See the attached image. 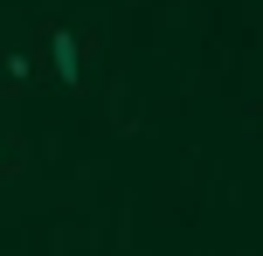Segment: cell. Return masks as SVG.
<instances>
[{"label":"cell","instance_id":"6da1fadb","mask_svg":"<svg viewBox=\"0 0 263 256\" xmlns=\"http://www.w3.org/2000/svg\"><path fill=\"white\" fill-rule=\"evenodd\" d=\"M49 69H55L63 83H77V35H63V28L49 35Z\"/></svg>","mask_w":263,"mask_h":256}]
</instances>
